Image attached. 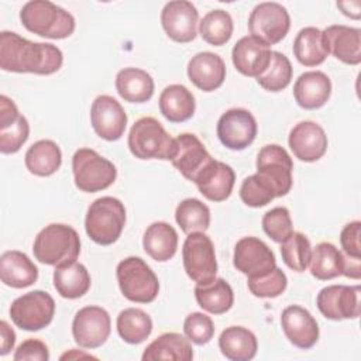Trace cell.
<instances>
[{
  "label": "cell",
  "instance_id": "6da1fadb",
  "mask_svg": "<svg viewBox=\"0 0 361 361\" xmlns=\"http://www.w3.org/2000/svg\"><path fill=\"white\" fill-rule=\"evenodd\" d=\"M62 51L47 42H32L13 31L0 32V68L7 72L52 75L62 66Z\"/></svg>",
  "mask_w": 361,
  "mask_h": 361
},
{
  "label": "cell",
  "instance_id": "7a4b0ae2",
  "mask_svg": "<svg viewBox=\"0 0 361 361\" xmlns=\"http://www.w3.org/2000/svg\"><path fill=\"white\" fill-rule=\"evenodd\" d=\"M23 25L39 37L63 39L73 34L75 18L62 7L48 0H31L20 10Z\"/></svg>",
  "mask_w": 361,
  "mask_h": 361
},
{
  "label": "cell",
  "instance_id": "3957f363",
  "mask_svg": "<svg viewBox=\"0 0 361 361\" xmlns=\"http://www.w3.org/2000/svg\"><path fill=\"white\" fill-rule=\"evenodd\" d=\"M32 252L41 264L52 267L76 261L80 252L79 234L68 224H48L37 234Z\"/></svg>",
  "mask_w": 361,
  "mask_h": 361
},
{
  "label": "cell",
  "instance_id": "277c9868",
  "mask_svg": "<svg viewBox=\"0 0 361 361\" xmlns=\"http://www.w3.org/2000/svg\"><path fill=\"white\" fill-rule=\"evenodd\" d=\"M126 226V207L113 197L96 199L87 209L85 230L90 240L100 245H110L118 240Z\"/></svg>",
  "mask_w": 361,
  "mask_h": 361
},
{
  "label": "cell",
  "instance_id": "5b68a950",
  "mask_svg": "<svg viewBox=\"0 0 361 361\" xmlns=\"http://www.w3.org/2000/svg\"><path fill=\"white\" fill-rule=\"evenodd\" d=\"M128 148L138 159L171 161L175 152V138L157 118L141 117L128 133Z\"/></svg>",
  "mask_w": 361,
  "mask_h": 361
},
{
  "label": "cell",
  "instance_id": "8992f818",
  "mask_svg": "<svg viewBox=\"0 0 361 361\" xmlns=\"http://www.w3.org/2000/svg\"><path fill=\"white\" fill-rule=\"evenodd\" d=\"M116 275L120 290L126 299L135 303H151L158 296V278L142 258H124L118 262Z\"/></svg>",
  "mask_w": 361,
  "mask_h": 361
},
{
  "label": "cell",
  "instance_id": "52a82bcc",
  "mask_svg": "<svg viewBox=\"0 0 361 361\" xmlns=\"http://www.w3.org/2000/svg\"><path fill=\"white\" fill-rule=\"evenodd\" d=\"M72 172L76 188L86 193L104 190L117 178L114 164L92 148H80L73 154Z\"/></svg>",
  "mask_w": 361,
  "mask_h": 361
},
{
  "label": "cell",
  "instance_id": "ba28073f",
  "mask_svg": "<svg viewBox=\"0 0 361 361\" xmlns=\"http://www.w3.org/2000/svg\"><path fill=\"white\" fill-rule=\"evenodd\" d=\"M293 162L285 148L278 144L262 147L257 157V175L275 193V197L288 195L292 188Z\"/></svg>",
  "mask_w": 361,
  "mask_h": 361
},
{
  "label": "cell",
  "instance_id": "9c48e42d",
  "mask_svg": "<svg viewBox=\"0 0 361 361\" xmlns=\"http://www.w3.org/2000/svg\"><path fill=\"white\" fill-rule=\"evenodd\" d=\"M182 258L188 276L197 285L209 283L216 278L214 245L204 233L188 234L182 247Z\"/></svg>",
  "mask_w": 361,
  "mask_h": 361
},
{
  "label": "cell",
  "instance_id": "30bf717a",
  "mask_svg": "<svg viewBox=\"0 0 361 361\" xmlns=\"http://www.w3.org/2000/svg\"><path fill=\"white\" fill-rule=\"evenodd\" d=\"M55 314V302L48 292L31 290L10 306V317L21 330L38 331L47 327Z\"/></svg>",
  "mask_w": 361,
  "mask_h": 361
},
{
  "label": "cell",
  "instance_id": "8fae6325",
  "mask_svg": "<svg viewBox=\"0 0 361 361\" xmlns=\"http://www.w3.org/2000/svg\"><path fill=\"white\" fill-rule=\"evenodd\" d=\"M290 28L288 10L274 1L257 4L248 17V30L252 37L267 45H275L282 41Z\"/></svg>",
  "mask_w": 361,
  "mask_h": 361
},
{
  "label": "cell",
  "instance_id": "7c38bea8",
  "mask_svg": "<svg viewBox=\"0 0 361 361\" xmlns=\"http://www.w3.org/2000/svg\"><path fill=\"white\" fill-rule=\"evenodd\" d=\"M111 331V320L106 309L100 306H85L76 312L72 322V336L83 348L103 345Z\"/></svg>",
  "mask_w": 361,
  "mask_h": 361
},
{
  "label": "cell",
  "instance_id": "4fadbf2b",
  "mask_svg": "<svg viewBox=\"0 0 361 361\" xmlns=\"http://www.w3.org/2000/svg\"><path fill=\"white\" fill-rule=\"evenodd\" d=\"M360 292V285H329L317 293L316 305L326 319H357L361 312Z\"/></svg>",
  "mask_w": 361,
  "mask_h": 361
},
{
  "label": "cell",
  "instance_id": "5bb4252c",
  "mask_svg": "<svg viewBox=\"0 0 361 361\" xmlns=\"http://www.w3.org/2000/svg\"><path fill=\"white\" fill-rule=\"evenodd\" d=\"M257 121L245 109H230L217 121V137L220 142L233 151L250 147L257 137Z\"/></svg>",
  "mask_w": 361,
  "mask_h": 361
},
{
  "label": "cell",
  "instance_id": "9a60e30c",
  "mask_svg": "<svg viewBox=\"0 0 361 361\" xmlns=\"http://www.w3.org/2000/svg\"><path fill=\"white\" fill-rule=\"evenodd\" d=\"M233 264L248 278L261 276L276 267L272 250L257 237H243L234 247Z\"/></svg>",
  "mask_w": 361,
  "mask_h": 361
},
{
  "label": "cell",
  "instance_id": "2e32d148",
  "mask_svg": "<svg viewBox=\"0 0 361 361\" xmlns=\"http://www.w3.org/2000/svg\"><path fill=\"white\" fill-rule=\"evenodd\" d=\"M90 123L100 138L106 141H117L124 134L127 114L114 97L100 94L92 103Z\"/></svg>",
  "mask_w": 361,
  "mask_h": 361
},
{
  "label": "cell",
  "instance_id": "e0dca14e",
  "mask_svg": "<svg viewBox=\"0 0 361 361\" xmlns=\"http://www.w3.org/2000/svg\"><path fill=\"white\" fill-rule=\"evenodd\" d=\"M199 13L196 7L186 0H173L164 6L161 24L166 35L175 42H190L196 38Z\"/></svg>",
  "mask_w": 361,
  "mask_h": 361
},
{
  "label": "cell",
  "instance_id": "ac0fdd59",
  "mask_svg": "<svg viewBox=\"0 0 361 361\" xmlns=\"http://www.w3.org/2000/svg\"><path fill=\"white\" fill-rule=\"evenodd\" d=\"M281 326L286 338L298 348H312L319 340V324L310 312L302 306L285 307L281 314Z\"/></svg>",
  "mask_w": 361,
  "mask_h": 361
},
{
  "label": "cell",
  "instance_id": "d6986e66",
  "mask_svg": "<svg viewBox=\"0 0 361 361\" xmlns=\"http://www.w3.org/2000/svg\"><path fill=\"white\" fill-rule=\"evenodd\" d=\"M289 148L293 155L305 162L320 159L327 151V135L314 121H300L289 133Z\"/></svg>",
  "mask_w": 361,
  "mask_h": 361
},
{
  "label": "cell",
  "instance_id": "ffe728a7",
  "mask_svg": "<svg viewBox=\"0 0 361 361\" xmlns=\"http://www.w3.org/2000/svg\"><path fill=\"white\" fill-rule=\"evenodd\" d=\"M235 182L233 168L221 161L210 159L204 168L196 175L193 183L199 192L212 202H223L228 199Z\"/></svg>",
  "mask_w": 361,
  "mask_h": 361
},
{
  "label": "cell",
  "instance_id": "44dd1931",
  "mask_svg": "<svg viewBox=\"0 0 361 361\" xmlns=\"http://www.w3.org/2000/svg\"><path fill=\"white\" fill-rule=\"evenodd\" d=\"M213 159L203 142L190 133H183L175 138V152L171 159L172 165L190 182Z\"/></svg>",
  "mask_w": 361,
  "mask_h": 361
},
{
  "label": "cell",
  "instance_id": "7402d4cb",
  "mask_svg": "<svg viewBox=\"0 0 361 361\" xmlns=\"http://www.w3.org/2000/svg\"><path fill=\"white\" fill-rule=\"evenodd\" d=\"M271 54L269 45L252 35H247L240 38L233 47L231 59L241 75L257 78L267 69Z\"/></svg>",
  "mask_w": 361,
  "mask_h": 361
},
{
  "label": "cell",
  "instance_id": "603a6c76",
  "mask_svg": "<svg viewBox=\"0 0 361 361\" xmlns=\"http://www.w3.org/2000/svg\"><path fill=\"white\" fill-rule=\"evenodd\" d=\"M327 51L347 65L361 62V30L334 24L323 31Z\"/></svg>",
  "mask_w": 361,
  "mask_h": 361
},
{
  "label": "cell",
  "instance_id": "cb8c5ba5",
  "mask_svg": "<svg viewBox=\"0 0 361 361\" xmlns=\"http://www.w3.org/2000/svg\"><path fill=\"white\" fill-rule=\"evenodd\" d=\"M188 78L197 89L213 92L226 79V63L217 54L199 52L188 63Z\"/></svg>",
  "mask_w": 361,
  "mask_h": 361
},
{
  "label": "cell",
  "instance_id": "d4e9b609",
  "mask_svg": "<svg viewBox=\"0 0 361 361\" xmlns=\"http://www.w3.org/2000/svg\"><path fill=\"white\" fill-rule=\"evenodd\" d=\"M331 94V82L322 71H309L302 73L293 85L296 103L306 110L323 107Z\"/></svg>",
  "mask_w": 361,
  "mask_h": 361
},
{
  "label": "cell",
  "instance_id": "484cf974",
  "mask_svg": "<svg viewBox=\"0 0 361 361\" xmlns=\"http://www.w3.org/2000/svg\"><path fill=\"white\" fill-rule=\"evenodd\" d=\"M0 278L4 285L23 289L35 283L38 268L24 252L10 250L0 257Z\"/></svg>",
  "mask_w": 361,
  "mask_h": 361
},
{
  "label": "cell",
  "instance_id": "4316f807",
  "mask_svg": "<svg viewBox=\"0 0 361 361\" xmlns=\"http://www.w3.org/2000/svg\"><path fill=\"white\" fill-rule=\"evenodd\" d=\"M144 251L155 261H169L178 248V233L165 221H155L147 227L142 237Z\"/></svg>",
  "mask_w": 361,
  "mask_h": 361
},
{
  "label": "cell",
  "instance_id": "83f0119b",
  "mask_svg": "<svg viewBox=\"0 0 361 361\" xmlns=\"http://www.w3.org/2000/svg\"><path fill=\"white\" fill-rule=\"evenodd\" d=\"M221 354L231 361L252 360L258 350V341L252 331L243 326H230L219 337Z\"/></svg>",
  "mask_w": 361,
  "mask_h": 361
},
{
  "label": "cell",
  "instance_id": "f1b7e54d",
  "mask_svg": "<svg viewBox=\"0 0 361 361\" xmlns=\"http://www.w3.org/2000/svg\"><path fill=\"white\" fill-rule=\"evenodd\" d=\"M193 93L183 85H169L159 96V111L171 123H183L195 114Z\"/></svg>",
  "mask_w": 361,
  "mask_h": 361
},
{
  "label": "cell",
  "instance_id": "f546056e",
  "mask_svg": "<svg viewBox=\"0 0 361 361\" xmlns=\"http://www.w3.org/2000/svg\"><path fill=\"white\" fill-rule=\"evenodd\" d=\"M116 89L130 103H145L154 94V79L138 68H124L116 76Z\"/></svg>",
  "mask_w": 361,
  "mask_h": 361
},
{
  "label": "cell",
  "instance_id": "4dcf8cb0",
  "mask_svg": "<svg viewBox=\"0 0 361 361\" xmlns=\"http://www.w3.org/2000/svg\"><path fill=\"white\" fill-rule=\"evenodd\" d=\"M54 286L62 298L78 299L87 293L90 288V275L83 264L72 261L55 267Z\"/></svg>",
  "mask_w": 361,
  "mask_h": 361
},
{
  "label": "cell",
  "instance_id": "1f68e13d",
  "mask_svg": "<svg viewBox=\"0 0 361 361\" xmlns=\"http://www.w3.org/2000/svg\"><path fill=\"white\" fill-rule=\"evenodd\" d=\"M193 358V350L188 337L179 333H164L157 337L144 350L142 360H176L190 361Z\"/></svg>",
  "mask_w": 361,
  "mask_h": 361
},
{
  "label": "cell",
  "instance_id": "d6a6232c",
  "mask_svg": "<svg viewBox=\"0 0 361 361\" xmlns=\"http://www.w3.org/2000/svg\"><path fill=\"white\" fill-rule=\"evenodd\" d=\"M195 298L197 305L212 314H223L234 303L233 289L223 278H214L212 282L203 285L196 283Z\"/></svg>",
  "mask_w": 361,
  "mask_h": 361
},
{
  "label": "cell",
  "instance_id": "836d02e7",
  "mask_svg": "<svg viewBox=\"0 0 361 361\" xmlns=\"http://www.w3.org/2000/svg\"><path fill=\"white\" fill-rule=\"evenodd\" d=\"M62 164V152L52 140H39L25 152V166L37 176H49L55 173Z\"/></svg>",
  "mask_w": 361,
  "mask_h": 361
},
{
  "label": "cell",
  "instance_id": "e575fe53",
  "mask_svg": "<svg viewBox=\"0 0 361 361\" xmlns=\"http://www.w3.org/2000/svg\"><path fill=\"white\" fill-rule=\"evenodd\" d=\"M293 54L299 63L305 66H317L329 55L323 31L316 27L302 28L293 41Z\"/></svg>",
  "mask_w": 361,
  "mask_h": 361
},
{
  "label": "cell",
  "instance_id": "d590c367",
  "mask_svg": "<svg viewBox=\"0 0 361 361\" xmlns=\"http://www.w3.org/2000/svg\"><path fill=\"white\" fill-rule=\"evenodd\" d=\"M310 272L316 279L329 281L343 275L344 255L331 243H319L312 250Z\"/></svg>",
  "mask_w": 361,
  "mask_h": 361
},
{
  "label": "cell",
  "instance_id": "8d00e7d4",
  "mask_svg": "<svg viewBox=\"0 0 361 361\" xmlns=\"http://www.w3.org/2000/svg\"><path fill=\"white\" fill-rule=\"evenodd\" d=\"M118 336L128 344H140L152 331V320L148 313L138 307H127L117 316Z\"/></svg>",
  "mask_w": 361,
  "mask_h": 361
},
{
  "label": "cell",
  "instance_id": "74e56055",
  "mask_svg": "<svg viewBox=\"0 0 361 361\" xmlns=\"http://www.w3.org/2000/svg\"><path fill=\"white\" fill-rule=\"evenodd\" d=\"M175 219L183 233H204L210 226V210L199 199L182 200L175 210Z\"/></svg>",
  "mask_w": 361,
  "mask_h": 361
},
{
  "label": "cell",
  "instance_id": "f35d334b",
  "mask_svg": "<svg viewBox=\"0 0 361 361\" xmlns=\"http://www.w3.org/2000/svg\"><path fill=\"white\" fill-rule=\"evenodd\" d=\"M234 24L226 10H212L199 23V34L210 45L221 47L230 41Z\"/></svg>",
  "mask_w": 361,
  "mask_h": 361
},
{
  "label": "cell",
  "instance_id": "ab89813d",
  "mask_svg": "<svg viewBox=\"0 0 361 361\" xmlns=\"http://www.w3.org/2000/svg\"><path fill=\"white\" fill-rule=\"evenodd\" d=\"M292 65L290 61L278 51H272L267 69L257 76V82L261 87L268 92H281L292 80Z\"/></svg>",
  "mask_w": 361,
  "mask_h": 361
},
{
  "label": "cell",
  "instance_id": "60d3db41",
  "mask_svg": "<svg viewBox=\"0 0 361 361\" xmlns=\"http://www.w3.org/2000/svg\"><path fill=\"white\" fill-rule=\"evenodd\" d=\"M281 255L288 268L296 272H303L312 257V247L309 238L293 231L283 243H281Z\"/></svg>",
  "mask_w": 361,
  "mask_h": 361
},
{
  "label": "cell",
  "instance_id": "b9f144b4",
  "mask_svg": "<svg viewBox=\"0 0 361 361\" xmlns=\"http://www.w3.org/2000/svg\"><path fill=\"white\" fill-rule=\"evenodd\" d=\"M247 285L250 292L257 298H276L285 292L288 278L282 269L275 267L261 276L248 278Z\"/></svg>",
  "mask_w": 361,
  "mask_h": 361
},
{
  "label": "cell",
  "instance_id": "7bdbcfd3",
  "mask_svg": "<svg viewBox=\"0 0 361 361\" xmlns=\"http://www.w3.org/2000/svg\"><path fill=\"white\" fill-rule=\"evenodd\" d=\"M262 228L275 243H283L293 233L289 210L283 206L268 210L262 217Z\"/></svg>",
  "mask_w": 361,
  "mask_h": 361
},
{
  "label": "cell",
  "instance_id": "ee69618b",
  "mask_svg": "<svg viewBox=\"0 0 361 361\" xmlns=\"http://www.w3.org/2000/svg\"><path fill=\"white\" fill-rule=\"evenodd\" d=\"M240 197L243 203L250 207H262L275 199V193L262 179L258 178L257 173H254L243 180Z\"/></svg>",
  "mask_w": 361,
  "mask_h": 361
},
{
  "label": "cell",
  "instance_id": "f6af8a7d",
  "mask_svg": "<svg viewBox=\"0 0 361 361\" xmlns=\"http://www.w3.org/2000/svg\"><path fill=\"white\" fill-rule=\"evenodd\" d=\"M30 134V124L24 116L7 126L0 127V151L1 154H16L27 141Z\"/></svg>",
  "mask_w": 361,
  "mask_h": 361
},
{
  "label": "cell",
  "instance_id": "bcb514c9",
  "mask_svg": "<svg viewBox=\"0 0 361 361\" xmlns=\"http://www.w3.org/2000/svg\"><path fill=\"white\" fill-rule=\"evenodd\" d=\"M183 331L189 341L197 345H203L213 338L214 324L207 314L202 312H193L186 316L183 322Z\"/></svg>",
  "mask_w": 361,
  "mask_h": 361
},
{
  "label": "cell",
  "instance_id": "7dc6e473",
  "mask_svg": "<svg viewBox=\"0 0 361 361\" xmlns=\"http://www.w3.org/2000/svg\"><path fill=\"white\" fill-rule=\"evenodd\" d=\"M14 361H48L49 360V351L44 341L37 338H28L23 341L14 355Z\"/></svg>",
  "mask_w": 361,
  "mask_h": 361
},
{
  "label": "cell",
  "instance_id": "c3c4849f",
  "mask_svg": "<svg viewBox=\"0 0 361 361\" xmlns=\"http://www.w3.org/2000/svg\"><path fill=\"white\" fill-rule=\"evenodd\" d=\"M360 235H361V223L358 220L345 224L344 228L341 230L340 243H341V248L347 257L357 258V259L361 258Z\"/></svg>",
  "mask_w": 361,
  "mask_h": 361
},
{
  "label": "cell",
  "instance_id": "681fc988",
  "mask_svg": "<svg viewBox=\"0 0 361 361\" xmlns=\"http://www.w3.org/2000/svg\"><path fill=\"white\" fill-rule=\"evenodd\" d=\"M0 336H1V341H0V354L6 355L8 354L16 343V333L14 330L8 326V323L6 320L0 322Z\"/></svg>",
  "mask_w": 361,
  "mask_h": 361
},
{
  "label": "cell",
  "instance_id": "f907efd6",
  "mask_svg": "<svg viewBox=\"0 0 361 361\" xmlns=\"http://www.w3.org/2000/svg\"><path fill=\"white\" fill-rule=\"evenodd\" d=\"M337 7L341 10V13L347 17H351L354 20L360 18V8L361 3L360 1H337Z\"/></svg>",
  "mask_w": 361,
  "mask_h": 361
}]
</instances>
